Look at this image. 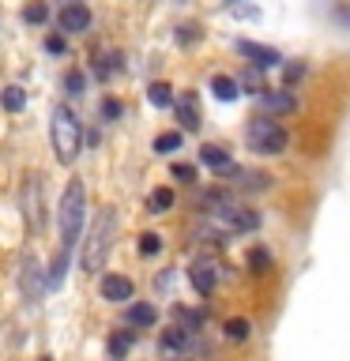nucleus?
<instances>
[{
	"label": "nucleus",
	"mask_w": 350,
	"mask_h": 361,
	"mask_svg": "<svg viewBox=\"0 0 350 361\" xmlns=\"http://www.w3.org/2000/svg\"><path fill=\"white\" fill-rule=\"evenodd\" d=\"M113 233H117V211H113V207H102V211H98V219L90 222V230H87L83 252H79V264H83V271L98 275V271L106 267L109 245H113Z\"/></svg>",
	"instance_id": "obj_1"
},
{
	"label": "nucleus",
	"mask_w": 350,
	"mask_h": 361,
	"mask_svg": "<svg viewBox=\"0 0 350 361\" xmlns=\"http://www.w3.org/2000/svg\"><path fill=\"white\" fill-rule=\"evenodd\" d=\"M49 135H53L56 162H61V166H72L76 158H79V147H83V124L76 121V113L68 109V106H56V109H53Z\"/></svg>",
	"instance_id": "obj_2"
},
{
	"label": "nucleus",
	"mask_w": 350,
	"mask_h": 361,
	"mask_svg": "<svg viewBox=\"0 0 350 361\" xmlns=\"http://www.w3.org/2000/svg\"><path fill=\"white\" fill-rule=\"evenodd\" d=\"M83 207H87V188L83 180H68L61 207H56V226H61V248L72 252V245L79 241V226H83Z\"/></svg>",
	"instance_id": "obj_3"
},
{
	"label": "nucleus",
	"mask_w": 350,
	"mask_h": 361,
	"mask_svg": "<svg viewBox=\"0 0 350 361\" xmlns=\"http://www.w3.org/2000/svg\"><path fill=\"white\" fill-rule=\"evenodd\" d=\"M245 140H248V147H253L256 154H282L286 151V132H282V124L279 121H253L245 128Z\"/></svg>",
	"instance_id": "obj_4"
},
{
	"label": "nucleus",
	"mask_w": 350,
	"mask_h": 361,
	"mask_svg": "<svg viewBox=\"0 0 350 361\" xmlns=\"http://www.w3.org/2000/svg\"><path fill=\"white\" fill-rule=\"evenodd\" d=\"M19 211H23V219H27V226H30L34 233L45 226V203H42V180H38V173H30L27 185H23Z\"/></svg>",
	"instance_id": "obj_5"
},
{
	"label": "nucleus",
	"mask_w": 350,
	"mask_h": 361,
	"mask_svg": "<svg viewBox=\"0 0 350 361\" xmlns=\"http://www.w3.org/2000/svg\"><path fill=\"white\" fill-rule=\"evenodd\" d=\"M219 222L226 226L230 233H248V230H256L260 226V214L256 211H248V207H237V203H219Z\"/></svg>",
	"instance_id": "obj_6"
},
{
	"label": "nucleus",
	"mask_w": 350,
	"mask_h": 361,
	"mask_svg": "<svg viewBox=\"0 0 350 361\" xmlns=\"http://www.w3.org/2000/svg\"><path fill=\"white\" fill-rule=\"evenodd\" d=\"M174 106H177V121H181V128L196 132V128H200V121H203L200 98L192 94V90H185V94H174Z\"/></svg>",
	"instance_id": "obj_7"
},
{
	"label": "nucleus",
	"mask_w": 350,
	"mask_h": 361,
	"mask_svg": "<svg viewBox=\"0 0 350 361\" xmlns=\"http://www.w3.org/2000/svg\"><path fill=\"white\" fill-rule=\"evenodd\" d=\"M188 279L200 293H211L215 282H219V264H215V259H196V264L188 267Z\"/></svg>",
	"instance_id": "obj_8"
},
{
	"label": "nucleus",
	"mask_w": 350,
	"mask_h": 361,
	"mask_svg": "<svg viewBox=\"0 0 350 361\" xmlns=\"http://www.w3.org/2000/svg\"><path fill=\"white\" fill-rule=\"evenodd\" d=\"M19 282H23V290H27V301H38V293H42V286H45V279H42V271H38V259H34L30 252L23 256Z\"/></svg>",
	"instance_id": "obj_9"
},
{
	"label": "nucleus",
	"mask_w": 350,
	"mask_h": 361,
	"mask_svg": "<svg viewBox=\"0 0 350 361\" xmlns=\"http://www.w3.org/2000/svg\"><path fill=\"white\" fill-rule=\"evenodd\" d=\"M222 173L237 177V180H230V185H234V188H245V192H260V188L271 185V177H267V173H256V169H237V166H230V169H222Z\"/></svg>",
	"instance_id": "obj_10"
},
{
	"label": "nucleus",
	"mask_w": 350,
	"mask_h": 361,
	"mask_svg": "<svg viewBox=\"0 0 350 361\" xmlns=\"http://www.w3.org/2000/svg\"><path fill=\"white\" fill-rule=\"evenodd\" d=\"M237 53L248 56L256 68H271V64H279V53L271 49V45H260V42H237Z\"/></svg>",
	"instance_id": "obj_11"
},
{
	"label": "nucleus",
	"mask_w": 350,
	"mask_h": 361,
	"mask_svg": "<svg viewBox=\"0 0 350 361\" xmlns=\"http://www.w3.org/2000/svg\"><path fill=\"white\" fill-rule=\"evenodd\" d=\"M90 27V11L83 4H68L61 11V30L64 34H79V30H87Z\"/></svg>",
	"instance_id": "obj_12"
},
{
	"label": "nucleus",
	"mask_w": 350,
	"mask_h": 361,
	"mask_svg": "<svg viewBox=\"0 0 350 361\" xmlns=\"http://www.w3.org/2000/svg\"><path fill=\"white\" fill-rule=\"evenodd\" d=\"M98 290H102V298H106V301H128V298H132V279H124V275H106Z\"/></svg>",
	"instance_id": "obj_13"
},
{
	"label": "nucleus",
	"mask_w": 350,
	"mask_h": 361,
	"mask_svg": "<svg viewBox=\"0 0 350 361\" xmlns=\"http://www.w3.org/2000/svg\"><path fill=\"white\" fill-rule=\"evenodd\" d=\"M260 106L271 109V113H290V109H298V102H294L290 90H267V87H264V94H260Z\"/></svg>",
	"instance_id": "obj_14"
},
{
	"label": "nucleus",
	"mask_w": 350,
	"mask_h": 361,
	"mask_svg": "<svg viewBox=\"0 0 350 361\" xmlns=\"http://www.w3.org/2000/svg\"><path fill=\"white\" fill-rule=\"evenodd\" d=\"M200 162H203V166H211V169H219V173L234 166V162H230V154H226L222 147H215V143H203V147H200Z\"/></svg>",
	"instance_id": "obj_15"
},
{
	"label": "nucleus",
	"mask_w": 350,
	"mask_h": 361,
	"mask_svg": "<svg viewBox=\"0 0 350 361\" xmlns=\"http://www.w3.org/2000/svg\"><path fill=\"white\" fill-rule=\"evenodd\" d=\"M124 320H128L132 327H151L155 320H158V312H155V305H128V309H124Z\"/></svg>",
	"instance_id": "obj_16"
},
{
	"label": "nucleus",
	"mask_w": 350,
	"mask_h": 361,
	"mask_svg": "<svg viewBox=\"0 0 350 361\" xmlns=\"http://www.w3.org/2000/svg\"><path fill=\"white\" fill-rule=\"evenodd\" d=\"M211 90H215V98H219V102H234L237 94H241V90H237V79H230V75H215Z\"/></svg>",
	"instance_id": "obj_17"
},
{
	"label": "nucleus",
	"mask_w": 350,
	"mask_h": 361,
	"mask_svg": "<svg viewBox=\"0 0 350 361\" xmlns=\"http://www.w3.org/2000/svg\"><path fill=\"white\" fill-rule=\"evenodd\" d=\"M0 106H4L8 113H19L23 106H27V90H23V87H4V94H0Z\"/></svg>",
	"instance_id": "obj_18"
},
{
	"label": "nucleus",
	"mask_w": 350,
	"mask_h": 361,
	"mask_svg": "<svg viewBox=\"0 0 350 361\" xmlns=\"http://www.w3.org/2000/svg\"><path fill=\"white\" fill-rule=\"evenodd\" d=\"M188 346V331L185 327H169V331L162 335V350L166 354H177V350H185Z\"/></svg>",
	"instance_id": "obj_19"
},
{
	"label": "nucleus",
	"mask_w": 350,
	"mask_h": 361,
	"mask_svg": "<svg viewBox=\"0 0 350 361\" xmlns=\"http://www.w3.org/2000/svg\"><path fill=\"white\" fill-rule=\"evenodd\" d=\"M147 98H151V106L166 109L169 102H174V87H169V83H151V90H147Z\"/></svg>",
	"instance_id": "obj_20"
},
{
	"label": "nucleus",
	"mask_w": 350,
	"mask_h": 361,
	"mask_svg": "<svg viewBox=\"0 0 350 361\" xmlns=\"http://www.w3.org/2000/svg\"><path fill=\"white\" fill-rule=\"evenodd\" d=\"M169 207H174V192H169V188H155L151 192V214H166Z\"/></svg>",
	"instance_id": "obj_21"
},
{
	"label": "nucleus",
	"mask_w": 350,
	"mask_h": 361,
	"mask_svg": "<svg viewBox=\"0 0 350 361\" xmlns=\"http://www.w3.org/2000/svg\"><path fill=\"white\" fill-rule=\"evenodd\" d=\"M106 350H109V357H124V354L132 350V335H128V331H121V335H109Z\"/></svg>",
	"instance_id": "obj_22"
},
{
	"label": "nucleus",
	"mask_w": 350,
	"mask_h": 361,
	"mask_svg": "<svg viewBox=\"0 0 350 361\" xmlns=\"http://www.w3.org/2000/svg\"><path fill=\"white\" fill-rule=\"evenodd\" d=\"M248 331H253V327H248V320H241V316H237V320H226V338H230V343H245Z\"/></svg>",
	"instance_id": "obj_23"
},
{
	"label": "nucleus",
	"mask_w": 350,
	"mask_h": 361,
	"mask_svg": "<svg viewBox=\"0 0 350 361\" xmlns=\"http://www.w3.org/2000/svg\"><path fill=\"white\" fill-rule=\"evenodd\" d=\"M23 19L27 23H45L49 19V4H45V0H30V4L23 8Z\"/></svg>",
	"instance_id": "obj_24"
},
{
	"label": "nucleus",
	"mask_w": 350,
	"mask_h": 361,
	"mask_svg": "<svg viewBox=\"0 0 350 361\" xmlns=\"http://www.w3.org/2000/svg\"><path fill=\"white\" fill-rule=\"evenodd\" d=\"M64 90H68V94H72V98H79V94H83V90H87V75L79 72V68H72V72L64 75Z\"/></svg>",
	"instance_id": "obj_25"
},
{
	"label": "nucleus",
	"mask_w": 350,
	"mask_h": 361,
	"mask_svg": "<svg viewBox=\"0 0 350 361\" xmlns=\"http://www.w3.org/2000/svg\"><path fill=\"white\" fill-rule=\"evenodd\" d=\"M177 316L185 320V331H200L203 320H207V312H203V309H177Z\"/></svg>",
	"instance_id": "obj_26"
},
{
	"label": "nucleus",
	"mask_w": 350,
	"mask_h": 361,
	"mask_svg": "<svg viewBox=\"0 0 350 361\" xmlns=\"http://www.w3.org/2000/svg\"><path fill=\"white\" fill-rule=\"evenodd\" d=\"M177 147H181V132H162L155 140V151L158 154H169V151H177Z\"/></svg>",
	"instance_id": "obj_27"
},
{
	"label": "nucleus",
	"mask_w": 350,
	"mask_h": 361,
	"mask_svg": "<svg viewBox=\"0 0 350 361\" xmlns=\"http://www.w3.org/2000/svg\"><path fill=\"white\" fill-rule=\"evenodd\" d=\"M95 68H98V75H109V72H117V68H121V53H102Z\"/></svg>",
	"instance_id": "obj_28"
},
{
	"label": "nucleus",
	"mask_w": 350,
	"mask_h": 361,
	"mask_svg": "<svg viewBox=\"0 0 350 361\" xmlns=\"http://www.w3.org/2000/svg\"><path fill=\"white\" fill-rule=\"evenodd\" d=\"M200 34H203V30H200V23H181V30H177V42H181V45H192V42L200 38Z\"/></svg>",
	"instance_id": "obj_29"
},
{
	"label": "nucleus",
	"mask_w": 350,
	"mask_h": 361,
	"mask_svg": "<svg viewBox=\"0 0 350 361\" xmlns=\"http://www.w3.org/2000/svg\"><path fill=\"white\" fill-rule=\"evenodd\" d=\"M158 248H162V237H158V233H143V237H140V252H143V256H155Z\"/></svg>",
	"instance_id": "obj_30"
},
{
	"label": "nucleus",
	"mask_w": 350,
	"mask_h": 361,
	"mask_svg": "<svg viewBox=\"0 0 350 361\" xmlns=\"http://www.w3.org/2000/svg\"><path fill=\"white\" fill-rule=\"evenodd\" d=\"M267 264H271V256L264 252V248H253V252H248V267H253L256 275H260V271H264Z\"/></svg>",
	"instance_id": "obj_31"
},
{
	"label": "nucleus",
	"mask_w": 350,
	"mask_h": 361,
	"mask_svg": "<svg viewBox=\"0 0 350 361\" xmlns=\"http://www.w3.org/2000/svg\"><path fill=\"white\" fill-rule=\"evenodd\" d=\"M102 117H106V121H117V117H121V102H117V98H102Z\"/></svg>",
	"instance_id": "obj_32"
},
{
	"label": "nucleus",
	"mask_w": 350,
	"mask_h": 361,
	"mask_svg": "<svg viewBox=\"0 0 350 361\" xmlns=\"http://www.w3.org/2000/svg\"><path fill=\"white\" fill-rule=\"evenodd\" d=\"M174 177H177V180H188V185H192V180H196V169L185 166V162H177V166H174Z\"/></svg>",
	"instance_id": "obj_33"
},
{
	"label": "nucleus",
	"mask_w": 350,
	"mask_h": 361,
	"mask_svg": "<svg viewBox=\"0 0 350 361\" xmlns=\"http://www.w3.org/2000/svg\"><path fill=\"white\" fill-rule=\"evenodd\" d=\"M45 49H49V53H64V38H61V34H49V38H45Z\"/></svg>",
	"instance_id": "obj_34"
},
{
	"label": "nucleus",
	"mask_w": 350,
	"mask_h": 361,
	"mask_svg": "<svg viewBox=\"0 0 350 361\" xmlns=\"http://www.w3.org/2000/svg\"><path fill=\"white\" fill-rule=\"evenodd\" d=\"M245 83H248V87H260V90H264V83H260V75H256V72H248V75H245Z\"/></svg>",
	"instance_id": "obj_35"
}]
</instances>
